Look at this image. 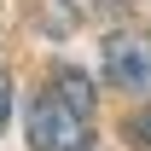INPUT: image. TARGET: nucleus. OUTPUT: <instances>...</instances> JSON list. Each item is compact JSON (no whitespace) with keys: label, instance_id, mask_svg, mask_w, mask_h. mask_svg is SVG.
Returning a JSON list of instances; mask_svg holds the SVG:
<instances>
[{"label":"nucleus","instance_id":"1","mask_svg":"<svg viewBox=\"0 0 151 151\" xmlns=\"http://www.w3.org/2000/svg\"><path fill=\"white\" fill-rule=\"evenodd\" d=\"M29 145L35 151H93V116L70 111L52 93H35V105H29Z\"/></svg>","mask_w":151,"mask_h":151},{"label":"nucleus","instance_id":"2","mask_svg":"<svg viewBox=\"0 0 151 151\" xmlns=\"http://www.w3.org/2000/svg\"><path fill=\"white\" fill-rule=\"evenodd\" d=\"M105 76L122 93L151 99V29H116L105 41Z\"/></svg>","mask_w":151,"mask_h":151},{"label":"nucleus","instance_id":"3","mask_svg":"<svg viewBox=\"0 0 151 151\" xmlns=\"http://www.w3.org/2000/svg\"><path fill=\"white\" fill-rule=\"evenodd\" d=\"M52 99H64V105H70V111H81V116H93V81H87V76L81 70H58V87H52Z\"/></svg>","mask_w":151,"mask_h":151},{"label":"nucleus","instance_id":"4","mask_svg":"<svg viewBox=\"0 0 151 151\" xmlns=\"http://www.w3.org/2000/svg\"><path fill=\"white\" fill-rule=\"evenodd\" d=\"M122 139H128V145H139V151H151V111H128Z\"/></svg>","mask_w":151,"mask_h":151},{"label":"nucleus","instance_id":"5","mask_svg":"<svg viewBox=\"0 0 151 151\" xmlns=\"http://www.w3.org/2000/svg\"><path fill=\"white\" fill-rule=\"evenodd\" d=\"M76 18H116V12H128V0H64Z\"/></svg>","mask_w":151,"mask_h":151},{"label":"nucleus","instance_id":"6","mask_svg":"<svg viewBox=\"0 0 151 151\" xmlns=\"http://www.w3.org/2000/svg\"><path fill=\"white\" fill-rule=\"evenodd\" d=\"M6 116H12V76L0 70V128H6Z\"/></svg>","mask_w":151,"mask_h":151}]
</instances>
